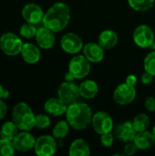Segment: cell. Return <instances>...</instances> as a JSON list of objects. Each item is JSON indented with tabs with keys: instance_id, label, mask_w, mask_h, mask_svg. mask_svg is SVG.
Wrapping results in <instances>:
<instances>
[{
	"instance_id": "f546056e",
	"label": "cell",
	"mask_w": 155,
	"mask_h": 156,
	"mask_svg": "<svg viewBox=\"0 0 155 156\" xmlns=\"http://www.w3.org/2000/svg\"><path fill=\"white\" fill-rule=\"evenodd\" d=\"M50 125V118L46 114H37L35 119V127L38 129H47Z\"/></svg>"
},
{
	"instance_id": "f1b7e54d",
	"label": "cell",
	"mask_w": 155,
	"mask_h": 156,
	"mask_svg": "<svg viewBox=\"0 0 155 156\" xmlns=\"http://www.w3.org/2000/svg\"><path fill=\"white\" fill-rule=\"evenodd\" d=\"M143 67L145 71L153 74L155 77V51L150 52L144 58Z\"/></svg>"
},
{
	"instance_id": "44dd1931",
	"label": "cell",
	"mask_w": 155,
	"mask_h": 156,
	"mask_svg": "<svg viewBox=\"0 0 155 156\" xmlns=\"http://www.w3.org/2000/svg\"><path fill=\"white\" fill-rule=\"evenodd\" d=\"M69 154L70 156H88L90 154V147L85 140L76 139L71 143Z\"/></svg>"
},
{
	"instance_id": "d4e9b609",
	"label": "cell",
	"mask_w": 155,
	"mask_h": 156,
	"mask_svg": "<svg viewBox=\"0 0 155 156\" xmlns=\"http://www.w3.org/2000/svg\"><path fill=\"white\" fill-rule=\"evenodd\" d=\"M155 0H128L130 6L138 12H146L150 10L153 5Z\"/></svg>"
},
{
	"instance_id": "1f68e13d",
	"label": "cell",
	"mask_w": 155,
	"mask_h": 156,
	"mask_svg": "<svg viewBox=\"0 0 155 156\" xmlns=\"http://www.w3.org/2000/svg\"><path fill=\"white\" fill-rule=\"evenodd\" d=\"M138 150L139 149H138L137 145L134 144V142L133 143L132 142H129V143H126V145L123 148V154L125 155H133V154H135L137 153Z\"/></svg>"
},
{
	"instance_id": "cb8c5ba5",
	"label": "cell",
	"mask_w": 155,
	"mask_h": 156,
	"mask_svg": "<svg viewBox=\"0 0 155 156\" xmlns=\"http://www.w3.org/2000/svg\"><path fill=\"white\" fill-rule=\"evenodd\" d=\"M150 123H151L150 118L145 113H140V114L136 115L134 117V119L132 120L133 127L137 133L146 131L148 129V127L150 126Z\"/></svg>"
},
{
	"instance_id": "e575fe53",
	"label": "cell",
	"mask_w": 155,
	"mask_h": 156,
	"mask_svg": "<svg viewBox=\"0 0 155 156\" xmlns=\"http://www.w3.org/2000/svg\"><path fill=\"white\" fill-rule=\"evenodd\" d=\"M7 112V106L4 101L0 100V120L4 119Z\"/></svg>"
},
{
	"instance_id": "8fae6325",
	"label": "cell",
	"mask_w": 155,
	"mask_h": 156,
	"mask_svg": "<svg viewBox=\"0 0 155 156\" xmlns=\"http://www.w3.org/2000/svg\"><path fill=\"white\" fill-rule=\"evenodd\" d=\"M54 136L50 135H42L35 144V153L38 156H51L56 153L57 144L54 139Z\"/></svg>"
},
{
	"instance_id": "9c48e42d",
	"label": "cell",
	"mask_w": 155,
	"mask_h": 156,
	"mask_svg": "<svg viewBox=\"0 0 155 156\" xmlns=\"http://www.w3.org/2000/svg\"><path fill=\"white\" fill-rule=\"evenodd\" d=\"M91 124L94 131L99 134L111 132L113 129V120L111 116L105 112H98L92 116Z\"/></svg>"
},
{
	"instance_id": "f35d334b",
	"label": "cell",
	"mask_w": 155,
	"mask_h": 156,
	"mask_svg": "<svg viewBox=\"0 0 155 156\" xmlns=\"http://www.w3.org/2000/svg\"><path fill=\"white\" fill-rule=\"evenodd\" d=\"M3 90H4V89H3L2 85L0 84V99H2V92H3Z\"/></svg>"
},
{
	"instance_id": "ba28073f",
	"label": "cell",
	"mask_w": 155,
	"mask_h": 156,
	"mask_svg": "<svg viewBox=\"0 0 155 156\" xmlns=\"http://www.w3.org/2000/svg\"><path fill=\"white\" fill-rule=\"evenodd\" d=\"M136 94L135 87L125 82L120 84L115 89L113 92V100L120 105H128L135 100Z\"/></svg>"
},
{
	"instance_id": "ac0fdd59",
	"label": "cell",
	"mask_w": 155,
	"mask_h": 156,
	"mask_svg": "<svg viewBox=\"0 0 155 156\" xmlns=\"http://www.w3.org/2000/svg\"><path fill=\"white\" fill-rule=\"evenodd\" d=\"M21 56L25 62L28 64H36L40 59L39 48L32 43H25L21 50Z\"/></svg>"
},
{
	"instance_id": "d6986e66",
	"label": "cell",
	"mask_w": 155,
	"mask_h": 156,
	"mask_svg": "<svg viewBox=\"0 0 155 156\" xmlns=\"http://www.w3.org/2000/svg\"><path fill=\"white\" fill-rule=\"evenodd\" d=\"M119 41L118 35L111 29L103 30L98 37V43L104 48V49H111L113 48Z\"/></svg>"
},
{
	"instance_id": "6da1fadb",
	"label": "cell",
	"mask_w": 155,
	"mask_h": 156,
	"mask_svg": "<svg viewBox=\"0 0 155 156\" xmlns=\"http://www.w3.org/2000/svg\"><path fill=\"white\" fill-rule=\"evenodd\" d=\"M70 20V9L68 5L62 2L55 3L45 13L43 26L54 33L64 30Z\"/></svg>"
},
{
	"instance_id": "9a60e30c",
	"label": "cell",
	"mask_w": 155,
	"mask_h": 156,
	"mask_svg": "<svg viewBox=\"0 0 155 156\" xmlns=\"http://www.w3.org/2000/svg\"><path fill=\"white\" fill-rule=\"evenodd\" d=\"M35 37L37 45L43 49H49L53 48L56 42L54 32L46 27L38 28Z\"/></svg>"
},
{
	"instance_id": "d590c367",
	"label": "cell",
	"mask_w": 155,
	"mask_h": 156,
	"mask_svg": "<svg viewBox=\"0 0 155 156\" xmlns=\"http://www.w3.org/2000/svg\"><path fill=\"white\" fill-rule=\"evenodd\" d=\"M137 77L135 76V75H133V74H131V75H129L127 78H126V83H128L129 85H132V86H134L135 87V85H136V83H137Z\"/></svg>"
},
{
	"instance_id": "74e56055",
	"label": "cell",
	"mask_w": 155,
	"mask_h": 156,
	"mask_svg": "<svg viewBox=\"0 0 155 156\" xmlns=\"http://www.w3.org/2000/svg\"><path fill=\"white\" fill-rule=\"evenodd\" d=\"M9 97V91L7 90H5L4 89V90H3V92H2V99H7Z\"/></svg>"
},
{
	"instance_id": "52a82bcc",
	"label": "cell",
	"mask_w": 155,
	"mask_h": 156,
	"mask_svg": "<svg viewBox=\"0 0 155 156\" xmlns=\"http://www.w3.org/2000/svg\"><path fill=\"white\" fill-rule=\"evenodd\" d=\"M80 96L79 87L73 81H64L58 89V97L61 99L67 105L78 101Z\"/></svg>"
},
{
	"instance_id": "3957f363",
	"label": "cell",
	"mask_w": 155,
	"mask_h": 156,
	"mask_svg": "<svg viewBox=\"0 0 155 156\" xmlns=\"http://www.w3.org/2000/svg\"><path fill=\"white\" fill-rule=\"evenodd\" d=\"M12 119L21 131H30L35 127L36 115L26 102L16 103L12 112Z\"/></svg>"
},
{
	"instance_id": "484cf974",
	"label": "cell",
	"mask_w": 155,
	"mask_h": 156,
	"mask_svg": "<svg viewBox=\"0 0 155 156\" xmlns=\"http://www.w3.org/2000/svg\"><path fill=\"white\" fill-rule=\"evenodd\" d=\"M69 127H70V125L68 122V121H60L55 125L52 134L55 138L63 139L68 135V133L69 132Z\"/></svg>"
},
{
	"instance_id": "277c9868",
	"label": "cell",
	"mask_w": 155,
	"mask_h": 156,
	"mask_svg": "<svg viewBox=\"0 0 155 156\" xmlns=\"http://www.w3.org/2000/svg\"><path fill=\"white\" fill-rule=\"evenodd\" d=\"M23 45L21 38L12 32H6L0 37V48L7 56L13 57L21 53Z\"/></svg>"
},
{
	"instance_id": "5bb4252c",
	"label": "cell",
	"mask_w": 155,
	"mask_h": 156,
	"mask_svg": "<svg viewBox=\"0 0 155 156\" xmlns=\"http://www.w3.org/2000/svg\"><path fill=\"white\" fill-rule=\"evenodd\" d=\"M44 12L41 6L35 3H29L26 5L22 9V16L23 18L31 24L37 25L43 21Z\"/></svg>"
},
{
	"instance_id": "4fadbf2b",
	"label": "cell",
	"mask_w": 155,
	"mask_h": 156,
	"mask_svg": "<svg viewBox=\"0 0 155 156\" xmlns=\"http://www.w3.org/2000/svg\"><path fill=\"white\" fill-rule=\"evenodd\" d=\"M13 144L16 151L26 153L34 149L36 139L30 133H28V131H22L16 134L13 140Z\"/></svg>"
},
{
	"instance_id": "ffe728a7",
	"label": "cell",
	"mask_w": 155,
	"mask_h": 156,
	"mask_svg": "<svg viewBox=\"0 0 155 156\" xmlns=\"http://www.w3.org/2000/svg\"><path fill=\"white\" fill-rule=\"evenodd\" d=\"M133 142L137 145L138 149L148 150L154 144L155 137L152 132L146 130L144 132L137 133Z\"/></svg>"
},
{
	"instance_id": "e0dca14e",
	"label": "cell",
	"mask_w": 155,
	"mask_h": 156,
	"mask_svg": "<svg viewBox=\"0 0 155 156\" xmlns=\"http://www.w3.org/2000/svg\"><path fill=\"white\" fill-rule=\"evenodd\" d=\"M67 108H68L67 104L58 97V98H50L44 104L45 112L48 114L52 115L54 117H58V116H60V115L66 113Z\"/></svg>"
},
{
	"instance_id": "30bf717a",
	"label": "cell",
	"mask_w": 155,
	"mask_h": 156,
	"mask_svg": "<svg viewBox=\"0 0 155 156\" xmlns=\"http://www.w3.org/2000/svg\"><path fill=\"white\" fill-rule=\"evenodd\" d=\"M61 48L69 54H77L84 47L81 37L73 32L67 33L62 36L60 39Z\"/></svg>"
},
{
	"instance_id": "83f0119b",
	"label": "cell",
	"mask_w": 155,
	"mask_h": 156,
	"mask_svg": "<svg viewBox=\"0 0 155 156\" xmlns=\"http://www.w3.org/2000/svg\"><path fill=\"white\" fill-rule=\"evenodd\" d=\"M37 27H35L34 24L31 23H25L21 26L20 29H19V34L21 35V37H25V38H32L34 37H36L37 34Z\"/></svg>"
},
{
	"instance_id": "d6a6232c",
	"label": "cell",
	"mask_w": 155,
	"mask_h": 156,
	"mask_svg": "<svg viewBox=\"0 0 155 156\" xmlns=\"http://www.w3.org/2000/svg\"><path fill=\"white\" fill-rule=\"evenodd\" d=\"M144 106L149 112H155V99L153 97H147L144 101Z\"/></svg>"
},
{
	"instance_id": "7a4b0ae2",
	"label": "cell",
	"mask_w": 155,
	"mask_h": 156,
	"mask_svg": "<svg viewBox=\"0 0 155 156\" xmlns=\"http://www.w3.org/2000/svg\"><path fill=\"white\" fill-rule=\"evenodd\" d=\"M92 111L84 102H73L69 104L66 111V118L70 127L75 130L86 129L92 121Z\"/></svg>"
},
{
	"instance_id": "836d02e7",
	"label": "cell",
	"mask_w": 155,
	"mask_h": 156,
	"mask_svg": "<svg viewBox=\"0 0 155 156\" xmlns=\"http://www.w3.org/2000/svg\"><path fill=\"white\" fill-rule=\"evenodd\" d=\"M153 77H154V76H153V74H151V73L145 71V72L142 75L141 80H142L143 84H144V85H149V84H151V83L153 82Z\"/></svg>"
},
{
	"instance_id": "2e32d148",
	"label": "cell",
	"mask_w": 155,
	"mask_h": 156,
	"mask_svg": "<svg viewBox=\"0 0 155 156\" xmlns=\"http://www.w3.org/2000/svg\"><path fill=\"white\" fill-rule=\"evenodd\" d=\"M83 55L91 62V63H99L104 58V48L99 44L95 42H90L84 45Z\"/></svg>"
},
{
	"instance_id": "4dcf8cb0",
	"label": "cell",
	"mask_w": 155,
	"mask_h": 156,
	"mask_svg": "<svg viewBox=\"0 0 155 156\" xmlns=\"http://www.w3.org/2000/svg\"><path fill=\"white\" fill-rule=\"evenodd\" d=\"M114 134H112L111 132L106 133L103 134H100V144L104 147H111L114 143Z\"/></svg>"
},
{
	"instance_id": "7c38bea8",
	"label": "cell",
	"mask_w": 155,
	"mask_h": 156,
	"mask_svg": "<svg viewBox=\"0 0 155 156\" xmlns=\"http://www.w3.org/2000/svg\"><path fill=\"white\" fill-rule=\"evenodd\" d=\"M137 134L136 130L133 127L132 122L126 121L118 124L114 129V136L123 143L133 142Z\"/></svg>"
},
{
	"instance_id": "8992f818",
	"label": "cell",
	"mask_w": 155,
	"mask_h": 156,
	"mask_svg": "<svg viewBox=\"0 0 155 156\" xmlns=\"http://www.w3.org/2000/svg\"><path fill=\"white\" fill-rule=\"evenodd\" d=\"M132 37L135 44L142 48H148L155 44L154 32L147 25L138 26L133 31Z\"/></svg>"
},
{
	"instance_id": "8d00e7d4",
	"label": "cell",
	"mask_w": 155,
	"mask_h": 156,
	"mask_svg": "<svg viewBox=\"0 0 155 156\" xmlns=\"http://www.w3.org/2000/svg\"><path fill=\"white\" fill-rule=\"evenodd\" d=\"M65 80H66L67 81H73V80H75V78L73 77V75H72L70 72H68V73L65 75Z\"/></svg>"
},
{
	"instance_id": "603a6c76",
	"label": "cell",
	"mask_w": 155,
	"mask_h": 156,
	"mask_svg": "<svg viewBox=\"0 0 155 156\" xmlns=\"http://www.w3.org/2000/svg\"><path fill=\"white\" fill-rule=\"evenodd\" d=\"M18 128L14 122H5L0 129V138L12 141L16 136Z\"/></svg>"
},
{
	"instance_id": "4316f807",
	"label": "cell",
	"mask_w": 155,
	"mask_h": 156,
	"mask_svg": "<svg viewBox=\"0 0 155 156\" xmlns=\"http://www.w3.org/2000/svg\"><path fill=\"white\" fill-rule=\"evenodd\" d=\"M16 148L12 141L0 139V156H11L15 154Z\"/></svg>"
},
{
	"instance_id": "5b68a950",
	"label": "cell",
	"mask_w": 155,
	"mask_h": 156,
	"mask_svg": "<svg viewBox=\"0 0 155 156\" xmlns=\"http://www.w3.org/2000/svg\"><path fill=\"white\" fill-rule=\"evenodd\" d=\"M90 61L84 55L74 56L69 64V72L77 80L86 78L90 72Z\"/></svg>"
},
{
	"instance_id": "7402d4cb",
	"label": "cell",
	"mask_w": 155,
	"mask_h": 156,
	"mask_svg": "<svg viewBox=\"0 0 155 156\" xmlns=\"http://www.w3.org/2000/svg\"><path fill=\"white\" fill-rule=\"evenodd\" d=\"M79 87V93L80 96L84 99L90 100L93 99L99 91V86L96 81L92 80H87L80 83Z\"/></svg>"
},
{
	"instance_id": "ab89813d",
	"label": "cell",
	"mask_w": 155,
	"mask_h": 156,
	"mask_svg": "<svg viewBox=\"0 0 155 156\" xmlns=\"http://www.w3.org/2000/svg\"><path fill=\"white\" fill-rule=\"evenodd\" d=\"M152 133H153V134L154 135L155 137V126H153V130H152Z\"/></svg>"
}]
</instances>
